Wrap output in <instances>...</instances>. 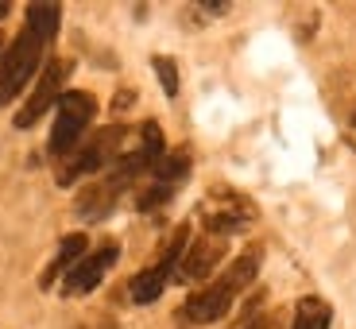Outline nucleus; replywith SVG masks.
<instances>
[{
	"label": "nucleus",
	"instance_id": "obj_12",
	"mask_svg": "<svg viewBox=\"0 0 356 329\" xmlns=\"http://www.w3.org/2000/svg\"><path fill=\"white\" fill-rule=\"evenodd\" d=\"M186 175H190V159L182 152H178V155H163V159L152 167V178L159 182V186H170V190H175Z\"/></svg>",
	"mask_w": 356,
	"mask_h": 329
},
{
	"label": "nucleus",
	"instance_id": "obj_15",
	"mask_svg": "<svg viewBox=\"0 0 356 329\" xmlns=\"http://www.w3.org/2000/svg\"><path fill=\"white\" fill-rule=\"evenodd\" d=\"M170 194H175L170 186H159V182H155L152 190H143V194H140V209H155V205H163Z\"/></svg>",
	"mask_w": 356,
	"mask_h": 329
},
{
	"label": "nucleus",
	"instance_id": "obj_7",
	"mask_svg": "<svg viewBox=\"0 0 356 329\" xmlns=\"http://www.w3.org/2000/svg\"><path fill=\"white\" fill-rule=\"evenodd\" d=\"M116 244H105V248H97L93 256H86V259H78V264L70 267V275L63 279V294H86V291H93V287L105 279V271L116 264Z\"/></svg>",
	"mask_w": 356,
	"mask_h": 329
},
{
	"label": "nucleus",
	"instance_id": "obj_4",
	"mask_svg": "<svg viewBox=\"0 0 356 329\" xmlns=\"http://www.w3.org/2000/svg\"><path fill=\"white\" fill-rule=\"evenodd\" d=\"M120 143H124V128H120V125L97 132L93 140L86 143V147H78L74 155H66V163L58 167V182H63V186H70V182H78V178L105 170V163L120 152Z\"/></svg>",
	"mask_w": 356,
	"mask_h": 329
},
{
	"label": "nucleus",
	"instance_id": "obj_9",
	"mask_svg": "<svg viewBox=\"0 0 356 329\" xmlns=\"http://www.w3.org/2000/svg\"><path fill=\"white\" fill-rule=\"evenodd\" d=\"M81 252H86V236H81V232L63 236V248H58V256L51 259V267L43 271V279H39V283H43V287H54V279H58V275L66 279V275H70V267L78 264Z\"/></svg>",
	"mask_w": 356,
	"mask_h": 329
},
{
	"label": "nucleus",
	"instance_id": "obj_11",
	"mask_svg": "<svg viewBox=\"0 0 356 329\" xmlns=\"http://www.w3.org/2000/svg\"><path fill=\"white\" fill-rule=\"evenodd\" d=\"M330 321H333L330 303L310 294V298H302V303L294 306V326L291 329H330Z\"/></svg>",
	"mask_w": 356,
	"mask_h": 329
},
{
	"label": "nucleus",
	"instance_id": "obj_14",
	"mask_svg": "<svg viewBox=\"0 0 356 329\" xmlns=\"http://www.w3.org/2000/svg\"><path fill=\"white\" fill-rule=\"evenodd\" d=\"M155 74H159V81H163V93H167V97H175L178 93V70H175V63H170V58H155Z\"/></svg>",
	"mask_w": 356,
	"mask_h": 329
},
{
	"label": "nucleus",
	"instance_id": "obj_2",
	"mask_svg": "<svg viewBox=\"0 0 356 329\" xmlns=\"http://www.w3.org/2000/svg\"><path fill=\"white\" fill-rule=\"evenodd\" d=\"M43 47H47V39L35 35L31 27H24L12 39L8 51H0V105H8L19 89L35 78V70L43 66Z\"/></svg>",
	"mask_w": 356,
	"mask_h": 329
},
{
	"label": "nucleus",
	"instance_id": "obj_13",
	"mask_svg": "<svg viewBox=\"0 0 356 329\" xmlns=\"http://www.w3.org/2000/svg\"><path fill=\"white\" fill-rule=\"evenodd\" d=\"M58 19H63L58 4H31V8H27V27H31L35 35H43L47 43H51L54 31H58Z\"/></svg>",
	"mask_w": 356,
	"mask_h": 329
},
{
	"label": "nucleus",
	"instance_id": "obj_3",
	"mask_svg": "<svg viewBox=\"0 0 356 329\" xmlns=\"http://www.w3.org/2000/svg\"><path fill=\"white\" fill-rule=\"evenodd\" d=\"M54 113L58 116H54V128H51V155L54 159H66V155L78 152L81 132H86L89 120L97 116V101L89 97V93H81V89H70V93L58 97Z\"/></svg>",
	"mask_w": 356,
	"mask_h": 329
},
{
	"label": "nucleus",
	"instance_id": "obj_16",
	"mask_svg": "<svg viewBox=\"0 0 356 329\" xmlns=\"http://www.w3.org/2000/svg\"><path fill=\"white\" fill-rule=\"evenodd\" d=\"M4 12H8V4H0V16H4Z\"/></svg>",
	"mask_w": 356,
	"mask_h": 329
},
{
	"label": "nucleus",
	"instance_id": "obj_5",
	"mask_svg": "<svg viewBox=\"0 0 356 329\" xmlns=\"http://www.w3.org/2000/svg\"><path fill=\"white\" fill-rule=\"evenodd\" d=\"M70 78V63H63V58H54V63H47L43 78L35 81V93H31V101H27L24 109H19L16 116V128H31L39 120V116L47 113L51 105H58V97H63V81Z\"/></svg>",
	"mask_w": 356,
	"mask_h": 329
},
{
	"label": "nucleus",
	"instance_id": "obj_1",
	"mask_svg": "<svg viewBox=\"0 0 356 329\" xmlns=\"http://www.w3.org/2000/svg\"><path fill=\"white\" fill-rule=\"evenodd\" d=\"M256 267L259 259L256 256H241L236 264L225 271L221 279H217L213 287H205V291H197L194 298H190L186 306H182V318L186 321H197V326H205V321H217L225 318V314L232 310V298L244 291V287L256 279Z\"/></svg>",
	"mask_w": 356,
	"mask_h": 329
},
{
	"label": "nucleus",
	"instance_id": "obj_8",
	"mask_svg": "<svg viewBox=\"0 0 356 329\" xmlns=\"http://www.w3.org/2000/svg\"><path fill=\"white\" fill-rule=\"evenodd\" d=\"M120 190H124V186H120L113 175H105L101 182H93V186L78 198L81 221H101V217H108V214H113V205H116V198H120Z\"/></svg>",
	"mask_w": 356,
	"mask_h": 329
},
{
	"label": "nucleus",
	"instance_id": "obj_17",
	"mask_svg": "<svg viewBox=\"0 0 356 329\" xmlns=\"http://www.w3.org/2000/svg\"><path fill=\"white\" fill-rule=\"evenodd\" d=\"M353 125H356V116H353Z\"/></svg>",
	"mask_w": 356,
	"mask_h": 329
},
{
	"label": "nucleus",
	"instance_id": "obj_10",
	"mask_svg": "<svg viewBox=\"0 0 356 329\" xmlns=\"http://www.w3.org/2000/svg\"><path fill=\"white\" fill-rule=\"evenodd\" d=\"M170 271H175V267H167V264H152L147 271H140V275L132 279V303H140V306L155 303L163 294V287H167Z\"/></svg>",
	"mask_w": 356,
	"mask_h": 329
},
{
	"label": "nucleus",
	"instance_id": "obj_6",
	"mask_svg": "<svg viewBox=\"0 0 356 329\" xmlns=\"http://www.w3.org/2000/svg\"><path fill=\"white\" fill-rule=\"evenodd\" d=\"M225 236H202L186 248V256L178 259V279L182 283H197V279H209L217 271V264L225 259Z\"/></svg>",
	"mask_w": 356,
	"mask_h": 329
}]
</instances>
